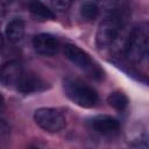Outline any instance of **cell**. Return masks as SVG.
I'll return each instance as SVG.
<instances>
[{"mask_svg": "<svg viewBox=\"0 0 149 149\" xmlns=\"http://www.w3.org/2000/svg\"><path fill=\"white\" fill-rule=\"evenodd\" d=\"M63 90L65 95L73 104L80 107L91 108L98 101L97 91L79 78H73V77L65 78L63 81Z\"/></svg>", "mask_w": 149, "mask_h": 149, "instance_id": "cell-1", "label": "cell"}, {"mask_svg": "<svg viewBox=\"0 0 149 149\" xmlns=\"http://www.w3.org/2000/svg\"><path fill=\"white\" fill-rule=\"evenodd\" d=\"M64 55L65 57L72 62L76 66L85 71L90 77L94 79H101L104 77V71L100 66L91 58V56L74 44H65L64 47Z\"/></svg>", "mask_w": 149, "mask_h": 149, "instance_id": "cell-2", "label": "cell"}, {"mask_svg": "<svg viewBox=\"0 0 149 149\" xmlns=\"http://www.w3.org/2000/svg\"><path fill=\"white\" fill-rule=\"evenodd\" d=\"M126 57L133 63H140L147 55L148 50V34L141 26H135L127 38L126 45Z\"/></svg>", "mask_w": 149, "mask_h": 149, "instance_id": "cell-3", "label": "cell"}, {"mask_svg": "<svg viewBox=\"0 0 149 149\" xmlns=\"http://www.w3.org/2000/svg\"><path fill=\"white\" fill-rule=\"evenodd\" d=\"M35 123L48 133H58L66 126V119L62 112L52 107H41L34 113Z\"/></svg>", "mask_w": 149, "mask_h": 149, "instance_id": "cell-4", "label": "cell"}, {"mask_svg": "<svg viewBox=\"0 0 149 149\" xmlns=\"http://www.w3.org/2000/svg\"><path fill=\"white\" fill-rule=\"evenodd\" d=\"M122 21V19L111 15L109 17L102 20L99 23L95 33V43L98 48L104 49L114 43L120 33Z\"/></svg>", "mask_w": 149, "mask_h": 149, "instance_id": "cell-5", "label": "cell"}, {"mask_svg": "<svg viewBox=\"0 0 149 149\" xmlns=\"http://www.w3.org/2000/svg\"><path fill=\"white\" fill-rule=\"evenodd\" d=\"M48 83L44 81L40 76L35 73H24L21 76L20 80L16 84V88L19 92L28 94V93H35V92H42L47 90Z\"/></svg>", "mask_w": 149, "mask_h": 149, "instance_id": "cell-6", "label": "cell"}, {"mask_svg": "<svg viewBox=\"0 0 149 149\" xmlns=\"http://www.w3.org/2000/svg\"><path fill=\"white\" fill-rule=\"evenodd\" d=\"M34 49L44 56H52L59 49V41L51 34H37L33 38Z\"/></svg>", "mask_w": 149, "mask_h": 149, "instance_id": "cell-7", "label": "cell"}, {"mask_svg": "<svg viewBox=\"0 0 149 149\" xmlns=\"http://www.w3.org/2000/svg\"><path fill=\"white\" fill-rule=\"evenodd\" d=\"M22 74H23L22 65L16 61H10L0 69V83L3 86H8V87L16 86Z\"/></svg>", "mask_w": 149, "mask_h": 149, "instance_id": "cell-8", "label": "cell"}, {"mask_svg": "<svg viewBox=\"0 0 149 149\" xmlns=\"http://www.w3.org/2000/svg\"><path fill=\"white\" fill-rule=\"evenodd\" d=\"M88 125L95 133H100V134L114 133L120 127V123L116 119L105 114H100L91 118L88 121Z\"/></svg>", "mask_w": 149, "mask_h": 149, "instance_id": "cell-9", "label": "cell"}, {"mask_svg": "<svg viewBox=\"0 0 149 149\" xmlns=\"http://www.w3.org/2000/svg\"><path fill=\"white\" fill-rule=\"evenodd\" d=\"M24 22L21 19L12 20L6 27V37L10 43L20 42L24 36Z\"/></svg>", "mask_w": 149, "mask_h": 149, "instance_id": "cell-10", "label": "cell"}, {"mask_svg": "<svg viewBox=\"0 0 149 149\" xmlns=\"http://www.w3.org/2000/svg\"><path fill=\"white\" fill-rule=\"evenodd\" d=\"M29 10L33 14L34 17H36V20L40 21H45V20H52L55 19V14L52 12V9H50L48 6H45L44 3L40 2V1H31L29 2Z\"/></svg>", "mask_w": 149, "mask_h": 149, "instance_id": "cell-11", "label": "cell"}, {"mask_svg": "<svg viewBox=\"0 0 149 149\" xmlns=\"http://www.w3.org/2000/svg\"><path fill=\"white\" fill-rule=\"evenodd\" d=\"M107 102L112 108L122 112V111H125L127 108L129 101H128L127 95L123 92L114 91V92L109 93V95L107 97Z\"/></svg>", "mask_w": 149, "mask_h": 149, "instance_id": "cell-12", "label": "cell"}, {"mask_svg": "<svg viewBox=\"0 0 149 149\" xmlns=\"http://www.w3.org/2000/svg\"><path fill=\"white\" fill-rule=\"evenodd\" d=\"M99 7L95 2L85 1L80 6V15L86 21H94L99 16Z\"/></svg>", "mask_w": 149, "mask_h": 149, "instance_id": "cell-13", "label": "cell"}, {"mask_svg": "<svg viewBox=\"0 0 149 149\" xmlns=\"http://www.w3.org/2000/svg\"><path fill=\"white\" fill-rule=\"evenodd\" d=\"M10 134V127L6 120L0 119V140H7Z\"/></svg>", "mask_w": 149, "mask_h": 149, "instance_id": "cell-14", "label": "cell"}, {"mask_svg": "<svg viewBox=\"0 0 149 149\" xmlns=\"http://www.w3.org/2000/svg\"><path fill=\"white\" fill-rule=\"evenodd\" d=\"M51 5H52V7H54L55 9L65 10V9H68V8L71 6V1H66V0H56V1H52Z\"/></svg>", "mask_w": 149, "mask_h": 149, "instance_id": "cell-15", "label": "cell"}, {"mask_svg": "<svg viewBox=\"0 0 149 149\" xmlns=\"http://www.w3.org/2000/svg\"><path fill=\"white\" fill-rule=\"evenodd\" d=\"M3 15H5V7L2 3H0V20L3 17Z\"/></svg>", "mask_w": 149, "mask_h": 149, "instance_id": "cell-16", "label": "cell"}, {"mask_svg": "<svg viewBox=\"0 0 149 149\" xmlns=\"http://www.w3.org/2000/svg\"><path fill=\"white\" fill-rule=\"evenodd\" d=\"M2 45H3V36H2V34L0 33V49L2 48Z\"/></svg>", "mask_w": 149, "mask_h": 149, "instance_id": "cell-17", "label": "cell"}, {"mask_svg": "<svg viewBox=\"0 0 149 149\" xmlns=\"http://www.w3.org/2000/svg\"><path fill=\"white\" fill-rule=\"evenodd\" d=\"M3 106V97H2V94L0 93V108Z\"/></svg>", "mask_w": 149, "mask_h": 149, "instance_id": "cell-18", "label": "cell"}, {"mask_svg": "<svg viewBox=\"0 0 149 149\" xmlns=\"http://www.w3.org/2000/svg\"><path fill=\"white\" fill-rule=\"evenodd\" d=\"M28 149H41L40 147H37V146H30Z\"/></svg>", "mask_w": 149, "mask_h": 149, "instance_id": "cell-19", "label": "cell"}]
</instances>
